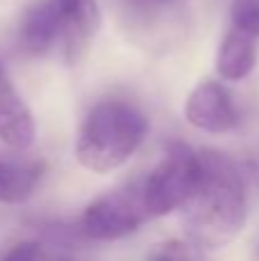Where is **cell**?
Segmentation results:
<instances>
[{
	"instance_id": "obj_7",
	"label": "cell",
	"mask_w": 259,
	"mask_h": 261,
	"mask_svg": "<svg viewBox=\"0 0 259 261\" xmlns=\"http://www.w3.org/2000/svg\"><path fill=\"white\" fill-rule=\"evenodd\" d=\"M35 119L12 85L5 69H0V142L12 149H28L35 142Z\"/></svg>"
},
{
	"instance_id": "obj_10",
	"label": "cell",
	"mask_w": 259,
	"mask_h": 261,
	"mask_svg": "<svg viewBox=\"0 0 259 261\" xmlns=\"http://www.w3.org/2000/svg\"><path fill=\"white\" fill-rule=\"evenodd\" d=\"M41 179V165L37 163L0 161V204H23L35 193Z\"/></svg>"
},
{
	"instance_id": "obj_1",
	"label": "cell",
	"mask_w": 259,
	"mask_h": 261,
	"mask_svg": "<svg viewBox=\"0 0 259 261\" xmlns=\"http://www.w3.org/2000/svg\"><path fill=\"white\" fill-rule=\"evenodd\" d=\"M200 179L191 199L184 204V231L200 250L225 248L246 225V186L229 156L204 149L197 151Z\"/></svg>"
},
{
	"instance_id": "obj_11",
	"label": "cell",
	"mask_w": 259,
	"mask_h": 261,
	"mask_svg": "<svg viewBox=\"0 0 259 261\" xmlns=\"http://www.w3.org/2000/svg\"><path fill=\"white\" fill-rule=\"evenodd\" d=\"M147 261H204L202 250L195 248L191 241H165L159 243L149 254Z\"/></svg>"
},
{
	"instance_id": "obj_2",
	"label": "cell",
	"mask_w": 259,
	"mask_h": 261,
	"mask_svg": "<svg viewBox=\"0 0 259 261\" xmlns=\"http://www.w3.org/2000/svg\"><path fill=\"white\" fill-rule=\"evenodd\" d=\"M149 122L145 113L128 101L108 99L85 115L76 138V158L94 174L122 167L145 142Z\"/></svg>"
},
{
	"instance_id": "obj_4",
	"label": "cell",
	"mask_w": 259,
	"mask_h": 261,
	"mask_svg": "<svg viewBox=\"0 0 259 261\" xmlns=\"http://www.w3.org/2000/svg\"><path fill=\"white\" fill-rule=\"evenodd\" d=\"M145 218L140 188H119L87 204L81 218V231L92 241H117L140 229Z\"/></svg>"
},
{
	"instance_id": "obj_6",
	"label": "cell",
	"mask_w": 259,
	"mask_h": 261,
	"mask_svg": "<svg viewBox=\"0 0 259 261\" xmlns=\"http://www.w3.org/2000/svg\"><path fill=\"white\" fill-rule=\"evenodd\" d=\"M60 18V44L69 62L87 53L101 25V9L96 0H55Z\"/></svg>"
},
{
	"instance_id": "obj_15",
	"label": "cell",
	"mask_w": 259,
	"mask_h": 261,
	"mask_svg": "<svg viewBox=\"0 0 259 261\" xmlns=\"http://www.w3.org/2000/svg\"><path fill=\"white\" fill-rule=\"evenodd\" d=\"M58 261H67V259H58Z\"/></svg>"
},
{
	"instance_id": "obj_3",
	"label": "cell",
	"mask_w": 259,
	"mask_h": 261,
	"mask_svg": "<svg viewBox=\"0 0 259 261\" xmlns=\"http://www.w3.org/2000/svg\"><path fill=\"white\" fill-rule=\"evenodd\" d=\"M197 179V151H191L186 144H172L140 188L147 218H161L182 208L191 199Z\"/></svg>"
},
{
	"instance_id": "obj_8",
	"label": "cell",
	"mask_w": 259,
	"mask_h": 261,
	"mask_svg": "<svg viewBox=\"0 0 259 261\" xmlns=\"http://www.w3.org/2000/svg\"><path fill=\"white\" fill-rule=\"evenodd\" d=\"M21 48L28 55H46L55 44H60V18L55 0H37L21 21L18 30Z\"/></svg>"
},
{
	"instance_id": "obj_9",
	"label": "cell",
	"mask_w": 259,
	"mask_h": 261,
	"mask_svg": "<svg viewBox=\"0 0 259 261\" xmlns=\"http://www.w3.org/2000/svg\"><path fill=\"white\" fill-rule=\"evenodd\" d=\"M257 41V37L246 35L229 25L218 46V53H216V71L223 81L239 83L250 76L259 58Z\"/></svg>"
},
{
	"instance_id": "obj_5",
	"label": "cell",
	"mask_w": 259,
	"mask_h": 261,
	"mask_svg": "<svg viewBox=\"0 0 259 261\" xmlns=\"http://www.w3.org/2000/svg\"><path fill=\"white\" fill-rule=\"evenodd\" d=\"M184 117L191 126L204 133H229L237 128L239 113L232 94L218 81H204L188 94Z\"/></svg>"
},
{
	"instance_id": "obj_12",
	"label": "cell",
	"mask_w": 259,
	"mask_h": 261,
	"mask_svg": "<svg viewBox=\"0 0 259 261\" xmlns=\"http://www.w3.org/2000/svg\"><path fill=\"white\" fill-rule=\"evenodd\" d=\"M232 28L259 39V0H232Z\"/></svg>"
},
{
	"instance_id": "obj_14",
	"label": "cell",
	"mask_w": 259,
	"mask_h": 261,
	"mask_svg": "<svg viewBox=\"0 0 259 261\" xmlns=\"http://www.w3.org/2000/svg\"><path fill=\"white\" fill-rule=\"evenodd\" d=\"M124 3L138 14H154L161 12L163 7H168L172 0H124Z\"/></svg>"
},
{
	"instance_id": "obj_13",
	"label": "cell",
	"mask_w": 259,
	"mask_h": 261,
	"mask_svg": "<svg viewBox=\"0 0 259 261\" xmlns=\"http://www.w3.org/2000/svg\"><path fill=\"white\" fill-rule=\"evenodd\" d=\"M39 254H41L39 243H35V241H23V243L14 245L3 257V261H37Z\"/></svg>"
}]
</instances>
